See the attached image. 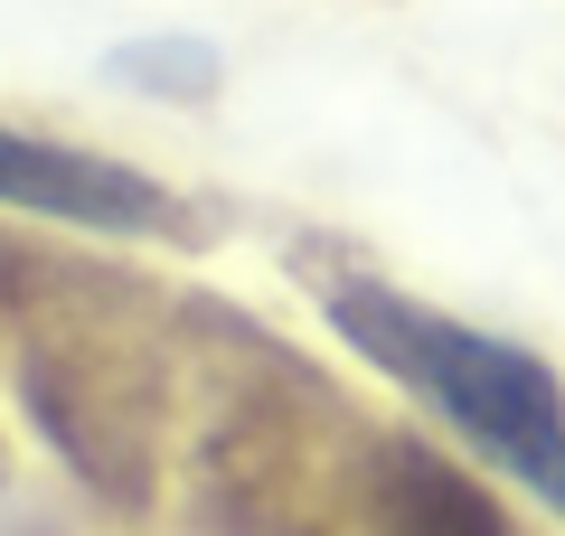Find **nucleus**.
<instances>
[{
    "instance_id": "obj_2",
    "label": "nucleus",
    "mask_w": 565,
    "mask_h": 536,
    "mask_svg": "<svg viewBox=\"0 0 565 536\" xmlns=\"http://www.w3.org/2000/svg\"><path fill=\"white\" fill-rule=\"evenodd\" d=\"M0 207L66 217V226H95V236H189V217L170 207L161 179L122 170L104 151H66V141L10 132V122H0Z\"/></svg>"
},
{
    "instance_id": "obj_1",
    "label": "nucleus",
    "mask_w": 565,
    "mask_h": 536,
    "mask_svg": "<svg viewBox=\"0 0 565 536\" xmlns=\"http://www.w3.org/2000/svg\"><path fill=\"white\" fill-rule=\"evenodd\" d=\"M321 320L377 377H396L415 405H434L471 452H490L519 490H537L565 517V386L546 357H527L519 339L471 330V320L434 311V301L396 292V282H367V274L321 282Z\"/></svg>"
},
{
    "instance_id": "obj_3",
    "label": "nucleus",
    "mask_w": 565,
    "mask_h": 536,
    "mask_svg": "<svg viewBox=\"0 0 565 536\" xmlns=\"http://www.w3.org/2000/svg\"><path fill=\"white\" fill-rule=\"evenodd\" d=\"M377 536H509L500 508L481 499V480H462L444 452H424V442H386L377 452Z\"/></svg>"
}]
</instances>
